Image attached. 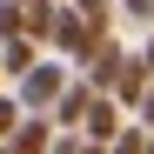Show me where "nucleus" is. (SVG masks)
<instances>
[{
  "instance_id": "f03ea898",
  "label": "nucleus",
  "mask_w": 154,
  "mask_h": 154,
  "mask_svg": "<svg viewBox=\"0 0 154 154\" xmlns=\"http://www.w3.org/2000/svg\"><path fill=\"white\" fill-rule=\"evenodd\" d=\"M121 134H127V107H121L114 94H100L94 107H87V127H81V141H94V147H114Z\"/></svg>"
},
{
  "instance_id": "6e6552de",
  "label": "nucleus",
  "mask_w": 154,
  "mask_h": 154,
  "mask_svg": "<svg viewBox=\"0 0 154 154\" xmlns=\"http://www.w3.org/2000/svg\"><path fill=\"white\" fill-rule=\"evenodd\" d=\"M54 20H60V0H34V7H27V40L47 47V40H54Z\"/></svg>"
},
{
  "instance_id": "7ed1b4c3",
  "label": "nucleus",
  "mask_w": 154,
  "mask_h": 154,
  "mask_svg": "<svg viewBox=\"0 0 154 154\" xmlns=\"http://www.w3.org/2000/svg\"><path fill=\"white\" fill-rule=\"evenodd\" d=\"M121 67H127V54H121V40H100V47H94V60L81 67V81H87L94 94H114V81H121Z\"/></svg>"
},
{
  "instance_id": "39448f33",
  "label": "nucleus",
  "mask_w": 154,
  "mask_h": 154,
  "mask_svg": "<svg viewBox=\"0 0 154 154\" xmlns=\"http://www.w3.org/2000/svg\"><path fill=\"white\" fill-rule=\"evenodd\" d=\"M94 100H100V94H94L87 81H74V87L60 94V107H54V127H60V134H81V127H87V107H94Z\"/></svg>"
},
{
  "instance_id": "aec40b11",
  "label": "nucleus",
  "mask_w": 154,
  "mask_h": 154,
  "mask_svg": "<svg viewBox=\"0 0 154 154\" xmlns=\"http://www.w3.org/2000/svg\"><path fill=\"white\" fill-rule=\"evenodd\" d=\"M0 154H7V147H0Z\"/></svg>"
},
{
  "instance_id": "a211bd4d",
  "label": "nucleus",
  "mask_w": 154,
  "mask_h": 154,
  "mask_svg": "<svg viewBox=\"0 0 154 154\" xmlns=\"http://www.w3.org/2000/svg\"><path fill=\"white\" fill-rule=\"evenodd\" d=\"M20 7H34V0H20Z\"/></svg>"
},
{
  "instance_id": "20e7f679",
  "label": "nucleus",
  "mask_w": 154,
  "mask_h": 154,
  "mask_svg": "<svg viewBox=\"0 0 154 154\" xmlns=\"http://www.w3.org/2000/svg\"><path fill=\"white\" fill-rule=\"evenodd\" d=\"M54 141H60V127H54V114H27V121L14 127V141H7V154H47Z\"/></svg>"
},
{
  "instance_id": "9d476101",
  "label": "nucleus",
  "mask_w": 154,
  "mask_h": 154,
  "mask_svg": "<svg viewBox=\"0 0 154 154\" xmlns=\"http://www.w3.org/2000/svg\"><path fill=\"white\" fill-rule=\"evenodd\" d=\"M27 34V7L20 0H0V40H20Z\"/></svg>"
},
{
  "instance_id": "9b49d317",
  "label": "nucleus",
  "mask_w": 154,
  "mask_h": 154,
  "mask_svg": "<svg viewBox=\"0 0 154 154\" xmlns=\"http://www.w3.org/2000/svg\"><path fill=\"white\" fill-rule=\"evenodd\" d=\"M27 121V107H20V94H0V147L14 141V127Z\"/></svg>"
},
{
  "instance_id": "f3484780",
  "label": "nucleus",
  "mask_w": 154,
  "mask_h": 154,
  "mask_svg": "<svg viewBox=\"0 0 154 154\" xmlns=\"http://www.w3.org/2000/svg\"><path fill=\"white\" fill-rule=\"evenodd\" d=\"M147 154H154V127H147Z\"/></svg>"
},
{
  "instance_id": "1a4fd4ad",
  "label": "nucleus",
  "mask_w": 154,
  "mask_h": 154,
  "mask_svg": "<svg viewBox=\"0 0 154 154\" xmlns=\"http://www.w3.org/2000/svg\"><path fill=\"white\" fill-rule=\"evenodd\" d=\"M67 7L81 14V20H87L94 34H107V27H114V7H121V0H67Z\"/></svg>"
},
{
  "instance_id": "2eb2a0df",
  "label": "nucleus",
  "mask_w": 154,
  "mask_h": 154,
  "mask_svg": "<svg viewBox=\"0 0 154 154\" xmlns=\"http://www.w3.org/2000/svg\"><path fill=\"white\" fill-rule=\"evenodd\" d=\"M141 127H154V87H147V100H141Z\"/></svg>"
},
{
  "instance_id": "f8f14e48",
  "label": "nucleus",
  "mask_w": 154,
  "mask_h": 154,
  "mask_svg": "<svg viewBox=\"0 0 154 154\" xmlns=\"http://www.w3.org/2000/svg\"><path fill=\"white\" fill-rule=\"evenodd\" d=\"M107 154H147V127H141V121H127V134H121Z\"/></svg>"
},
{
  "instance_id": "dca6fc26",
  "label": "nucleus",
  "mask_w": 154,
  "mask_h": 154,
  "mask_svg": "<svg viewBox=\"0 0 154 154\" xmlns=\"http://www.w3.org/2000/svg\"><path fill=\"white\" fill-rule=\"evenodd\" d=\"M141 67H147V74H154V34H147V47H141Z\"/></svg>"
},
{
  "instance_id": "423d86ee",
  "label": "nucleus",
  "mask_w": 154,
  "mask_h": 154,
  "mask_svg": "<svg viewBox=\"0 0 154 154\" xmlns=\"http://www.w3.org/2000/svg\"><path fill=\"white\" fill-rule=\"evenodd\" d=\"M147 87H154V74L141 67V54H127V67H121V81H114V100L127 114H141V100H147Z\"/></svg>"
},
{
  "instance_id": "f257e3e1",
  "label": "nucleus",
  "mask_w": 154,
  "mask_h": 154,
  "mask_svg": "<svg viewBox=\"0 0 154 154\" xmlns=\"http://www.w3.org/2000/svg\"><path fill=\"white\" fill-rule=\"evenodd\" d=\"M67 87H74V81H67V67H60V60H40L27 81H20V107H27V114H54Z\"/></svg>"
},
{
  "instance_id": "6ab92c4d",
  "label": "nucleus",
  "mask_w": 154,
  "mask_h": 154,
  "mask_svg": "<svg viewBox=\"0 0 154 154\" xmlns=\"http://www.w3.org/2000/svg\"><path fill=\"white\" fill-rule=\"evenodd\" d=\"M0 81H7V67H0Z\"/></svg>"
},
{
  "instance_id": "ddd939ff",
  "label": "nucleus",
  "mask_w": 154,
  "mask_h": 154,
  "mask_svg": "<svg viewBox=\"0 0 154 154\" xmlns=\"http://www.w3.org/2000/svg\"><path fill=\"white\" fill-rule=\"evenodd\" d=\"M121 7L134 14V20H154V0H121Z\"/></svg>"
},
{
  "instance_id": "4468645a",
  "label": "nucleus",
  "mask_w": 154,
  "mask_h": 154,
  "mask_svg": "<svg viewBox=\"0 0 154 154\" xmlns=\"http://www.w3.org/2000/svg\"><path fill=\"white\" fill-rule=\"evenodd\" d=\"M47 154H81V134H60V141L47 147Z\"/></svg>"
},
{
  "instance_id": "0eeeda50",
  "label": "nucleus",
  "mask_w": 154,
  "mask_h": 154,
  "mask_svg": "<svg viewBox=\"0 0 154 154\" xmlns=\"http://www.w3.org/2000/svg\"><path fill=\"white\" fill-rule=\"evenodd\" d=\"M0 67H7L14 81H27V74L40 67V47H34L27 34H20V40H0Z\"/></svg>"
}]
</instances>
